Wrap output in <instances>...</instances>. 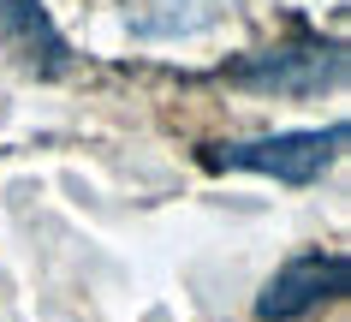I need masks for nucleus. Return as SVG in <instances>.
Returning a JSON list of instances; mask_svg holds the SVG:
<instances>
[{
    "label": "nucleus",
    "instance_id": "obj_3",
    "mask_svg": "<svg viewBox=\"0 0 351 322\" xmlns=\"http://www.w3.org/2000/svg\"><path fill=\"white\" fill-rule=\"evenodd\" d=\"M346 275L351 263L339 257V251H310V257H292V263L280 268L274 281L262 286V299H256V317L262 322H292V317H310L315 304H328L346 292Z\"/></svg>",
    "mask_w": 351,
    "mask_h": 322
},
{
    "label": "nucleus",
    "instance_id": "obj_1",
    "mask_svg": "<svg viewBox=\"0 0 351 322\" xmlns=\"http://www.w3.org/2000/svg\"><path fill=\"white\" fill-rule=\"evenodd\" d=\"M346 143V126L328 132H280V137H250V143H208V168H244V173H274L280 185H310L333 168V155Z\"/></svg>",
    "mask_w": 351,
    "mask_h": 322
},
{
    "label": "nucleus",
    "instance_id": "obj_4",
    "mask_svg": "<svg viewBox=\"0 0 351 322\" xmlns=\"http://www.w3.org/2000/svg\"><path fill=\"white\" fill-rule=\"evenodd\" d=\"M0 54L30 78H60L72 72V48L42 12V0H0Z\"/></svg>",
    "mask_w": 351,
    "mask_h": 322
},
{
    "label": "nucleus",
    "instance_id": "obj_2",
    "mask_svg": "<svg viewBox=\"0 0 351 322\" xmlns=\"http://www.w3.org/2000/svg\"><path fill=\"white\" fill-rule=\"evenodd\" d=\"M239 84H256V90L274 95H322L346 84V48L339 42H280V48H262V54H244L232 66Z\"/></svg>",
    "mask_w": 351,
    "mask_h": 322
}]
</instances>
